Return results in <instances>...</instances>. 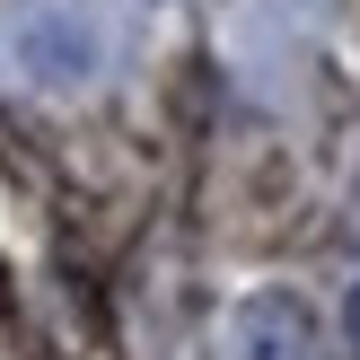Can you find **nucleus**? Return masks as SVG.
Wrapping results in <instances>:
<instances>
[{"instance_id": "f257e3e1", "label": "nucleus", "mask_w": 360, "mask_h": 360, "mask_svg": "<svg viewBox=\"0 0 360 360\" xmlns=\"http://www.w3.org/2000/svg\"><path fill=\"white\" fill-rule=\"evenodd\" d=\"M0 44H9L18 79H35V88H88L105 70V53H115V35H105V18L88 9V0H27Z\"/></svg>"}, {"instance_id": "f03ea898", "label": "nucleus", "mask_w": 360, "mask_h": 360, "mask_svg": "<svg viewBox=\"0 0 360 360\" xmlns=\"http://www.w3.org/2000/svg\"><path fill=\"white\" fill-rule=\"evenodd\" d=\"M316 326L299 299H255V308L238 316V360H308Z\"/></svg>"}, {"instance_id": "7ed1b4c3", "label": "nucleus", "mask_w": 360, "mask_h": 360, "mask_svg": "<svg viewBox=\"0 0 360 360\" xmlns=\"http://www.w3.org/2000/svg\"><path fill=\"white\" fill-rule=\"evenodd\" d=\"M352 343H360V281H352Z\"/></svg>"}]
</instances>
